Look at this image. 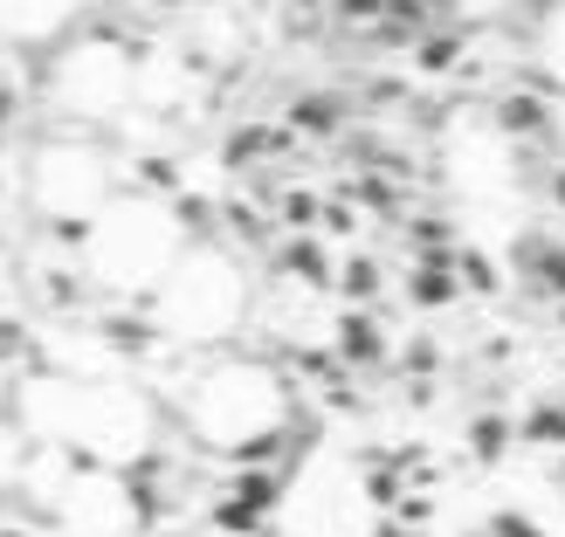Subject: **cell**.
I'll use <instances>...</instances> for the list:
<instances>
[{
    "mask_svg": "<svg viewBox=\"0 0 565 537\" xmlns=\"http://www.w3.org/2000/svg\"><path fill=\"white\" fill-rule=\"evenodd\" d=\"M282 537H365V511H359V483L338 462H318L282 503Z\"/></svg>",
    "mask_w": 565,
    "mask_h": 537,
    "instance_id": "5",
    "label": "cell"
},
{
    "mask_svg": "<svg viewBox=\"0 0 565 537\" xmlns=\"http://www.w3.org/2000/svg\"><path fill=\"white\" fill-rule=\"evenodd\" d=\"M8 400H14V365L0 358V407H8Z\"/></svg>",
    "mask_w": 565,
    "mask_h": 537,
    "instance_id": "9",
    "label": "cell"
},
{
    "mask_svg": "<svg viewBox=\"0 0 565 537\" xmlns=\"http://www.w3.org/2000/svg\"><path fill=\"white\" fill-rule=\"evenodd\" d=\"M70 14H76V0H0V28H8V35H21V42L55 35Z\"/></svg>",
    "mask_w": 565,
    "mask_h": 537,
    "instance_id": "7",
    "label": "cell"
},
{
    "mask_svg": "<svg viewBox=\"0 0 565 537\" xmlns=\"http://www.w3.org/2000/svg\"><path fill=\"white\" fill-rule=\"evenodd\" d=\"M83 262H90V276L110 282V290H146V282L173 276V228H166L152 207H118L90 228Z\"/></svg>",
    "mask_w": 565,
    "mask_h": 537,
    "instance_id": "3",
    "label": "cell"
},
{
    "mask_svg": "<svg viewBox=\"0 0 565 537\" xmlns=\"http://www.w3.org/2000/svg\"><path fill=\"white\" fill-rule=\"evenodd\" d=\"M180 407H186V428L207 448H256L263 434L282 428V386L263 365H207Z\"/></svg>",
    "mask_w": 565,
    "mask_h": 537,
    "instance_id": "2",
    "label": "cell"
},
{
    "mask_svg": "<svg viewBox=\"0 0 565 537\" xmlns=\"http://www.w3.org/2000/svg\"><path fill=\"white\" fill-rule=\"evenodd\" d=\"M242 318V282L228 262H214V256H186L173 262V276H166V290H159V324L166 331H180V337H221Z\"/></svg>",
    "mask_w": 565,
    "mask_h": 537,
    "instance_id": "4",
    "label": "cell"
},
{
    "mask_svg": "<svg viewBox=\"0 0 565 537\" xmlns=\"http://www.w3.org/2000/svg\"><path fill=\"white\" fill-rule=\"evenodd\" d=\"M35 448H42V441L28 434V428H21V414L8 407V414H0V496L28 483V462H35Z\"/></svg>",
    "mask_w": 565,
    "mask_h": 537,
    "instance_id": "8",
    "label": "cell"
},
{
    "mask_svg": "<svg viewBox=\"0 0 565 537\" xmlns=\"http://www.w3.org/2000/svg\"><path fill=\"white\" fill-rule=\"evenodd\" d=\"M21 428L63 448L76 462H125L152 441V407L146 393L131 386H110V379H70V373H35V379H14V400Z\"/></svg>",
    "mask_w": 565,
    "mask_h": 537,
    "instance_id": "1",
    "label": "cell"
},
{
    "mask_svg": "<svg viewBox=\"0 0 565 537\" xmlns=\"http://www.w3.org/2000/svg\"><path fill=\"white\" fill-rule=\"evenodd\" d=\"M35 207L55 214V221H90L97 201H104V159L90 146H49L35 159Z\"/></svg>",
    "mask_w": 565,
    "mask_h": 537,
    "instance_id": "6",
    "label": "cell"
}]
</instances>
